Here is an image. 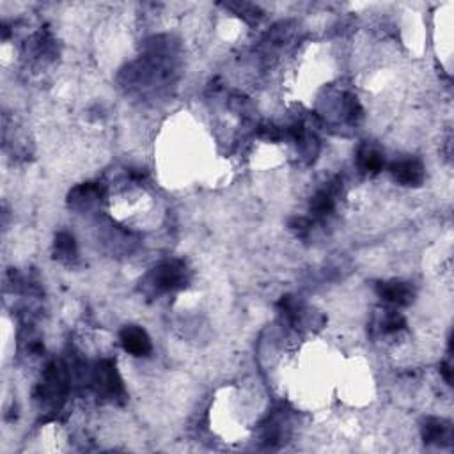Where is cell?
<instances>
[{
    "mask_svg": "<svg viewBox=\"0 0 454 454\" xmlns=\"http://www.w3.org/2000/svg\"><path fill=\"white\" fill-rule=\"evenodd\" d=\"M144 284L153 293H167L187 284V267L181 261H165L148 274Z\"/></svg>",
    "mask_w": 454,
    "mask_h": 454,
    "instance_id": "6da1fadb",
    "label": "cell"
},
{
    "mask_svg": "<svg viewBox=\"0 0 454 454\" xmlns=\"http://www.w3.org/2000/svg\"><path fill=\"white\" fill-rule=\"evenodd\" d=\"M94 387L98 394L107 399H115L123 394V381L119 378L115 366L110 361H105L94 369Z\"/></svg>",
    "mask_w": 454,
    "mask_h": 454,
    "instance_id": "7a4b0ae2",
    "label": "cell"
},
{
    "mask_svg": "<svg viewBox=\"0 0 454 454\" xmlns=\"http://www.w3.org/2000/svg\"><path fill=\"white\" fill-rule=\"evenodd\" d=\"M119 341H121L125 351L135 355V357H146L153 350L151 339L146 334V330L135 325L125 326L121 334H119Z\"/></svg>",
    "mask_w": 454,
    "mask_h": 454,
    "instance_id": "3957f363",
    "label": "cell"
},
{
    "mask_svg": "<svg viewBox=\"0 0 454 454\" xmlns=\"http://www.w3.org/2000/svg\"><path fill=\"white\" fill-rule=\"evenodd\" d=\"M388 170H391L394 181L405 185V187H419L424 181V167L416 158L394 162Z\"/></svg>",
    "mask_w": 454,
    "mask_h": 454,
    "instance_id": "277c9868",
    "label": "cell"
},
{
    "mask_svg": "<svg viewBox=\"0 0 454 454\" xmlns=\"http://www.w3.org/2000/svg\"><path fill=\"white\" fill-rule=\"evenodd\" d=\"M376 293L383 302H388L392 305H410L416 299V293L410 288L406 282H381L376 288Z\"/></svg>",
    "mask_w": 454,
    "mask_h": 454,
    "instance_id": "5b68a950",
    "label": "cell"
},
{
    "mask_svg": "<svg viewBox=\"0 0 454 454\" xmlns=\"http://www.w3.org/2000/svg\"><path fill=\"white\" fill-rule=\"evenodd\" d=\"M423 438L426 444L448 445L453 442L451 424L442 419H428L423 426Z\"/></svg>",
    "mask_w": 454,
    "mask_h": 454,
    "instance_id": "8992f818",
    "label": "cell"
},
{
    "mask_svg": "<svg viewBox=\"0 0 454 454\" xmlns=\"http://www.w3.org/2000/svg\"><path fill=\"white\" fill-rule=\"evenodd\" d=\"M101 197V188L98 185H82L70 194V205L73 208H89Z\"/></svg>",
    "mask_w": 454,
    "mask_h": 454,
    "instance_id": "52a82bcc",
    "label": "cell"
},
{
    "mask_svg": "<svg viewBox=\"0 0 454 454\" xmlns=\"http://www.w3.org/2000/svg\"><path fill=\"white\" fill-rule=\"evenodd\" d=\"M357 162L358 167H361L364 172L376 174L383 169V156H381V153L378 150H375V148L371 146H362L361 150H358Z\"/></svg>",
    "mask_w": 454,
    "mask_h": 454,
    "instance_id": "ba28073f",
    "label": "cell"
},
{
    "mask_svg": "<svg viewBox=\"0 0 454 454\" xmlns=\"http://www.w3.org/2000/svg\"><path fill=\"white\" fill-rule=\"evenodd\" d=\"M311 208H312V213H314L316 217L330 215L334 210V190L332 188H326V190L318 192V194L312 197Z\"/></svg>",
    "mask_w": 454,
    "mask_h": 454,
    "instance_id": "9c48e42d",
    "label": "cell"
},
{
    "mask_svg": "<svg viewBox=\"0 0 454 454\" xmlns=\"http://www.w3.org/2000/svg\"><path fill=\"white\" fill-rule=\"evenodd\" d=\"M56 250L59 257H75L76 245L73 236L68 234V232H59L56 238Z\"/></svg>",
    "mask_w": 454,
    "mask_h": 454,
    "instance_id": "30bf717a",
    "label": "cell"
},
{
    "mask_svg": "<svg viewBox=\"0 0 454 454\" xmlns=\"http://www.w3.org/2000/svg\"><path fill=\"white\" fill-rule=\"evenodd\" d=\"M403 326H405V318L399 316L398 312H391V314L385 316L383 321H381V330H383L385 334L398 332V330H401Z\"/></svg>",
    "mask_w": 454,
    "mask_h": 454,
    "instance_id": "8fae6325",
    "label": "cell"
},
{
    "mask_svg": "<svg viewBox=\"0 0 454 454\" xmlns=\"http://www.w3.org/2000/svg\"><path fill=\"white\" fill-rule=\"evenodd\" d=\"M440 373H442V376H444V378H445V381H448V383L451 385V381H453V378H451V366H449V364H442V366H440Z\"/></svg>",
    "mask_w": 454,
    "mask_h": 454,
    "instance_id": "7c38bea8",
    "label": "cell"
}]
</instances>
